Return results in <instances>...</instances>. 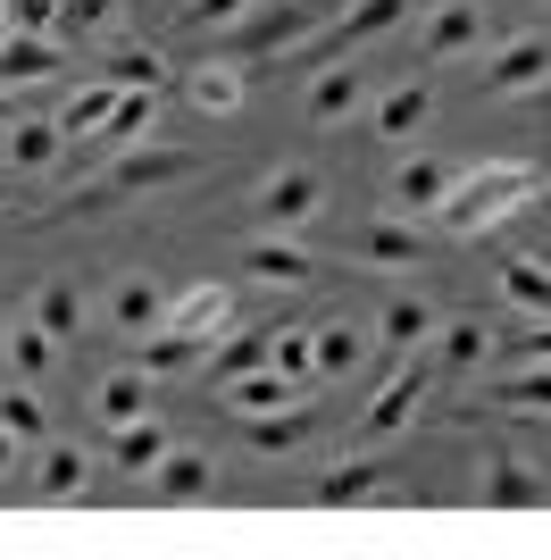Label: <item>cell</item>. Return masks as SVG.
Here are the masks:
<instances>
[{
	"instance_id": "cell-1",
	"label": "cell",
	"mask_w": 551,
	"mask_h": 560,
	"mask_svg": "<svg viewBox=\"0 0 551 560\" xmlns=\"http://www.w3.org/2000/svg\"><path fill=\"white\" fill-rule=\"evenodd\" d=\"M535 192H543V176H535L527 160H484V167H468V176L443 192L435 218H443V234H459V243H468V234H493L502 218H518Z\"/></svg>"
},
{
	"instance_id": "cell-2",
	"label": "cell",
	"mask_w": 551,
	"mask_h": 560,
	"mask_svg": "<svg viewBox=\"0 0 551 560\" xmlns=\"http://www.w3.org/2000/svg\"><path fill=\"white\" fill-rule=\"evenodd\" d=\"M326 18H335V0H259V9H243V18H234V34H226V50H218V59H243V68H251V59H284V50H301L309 43V34H326Z\"/></svg>"
},
{
	"instance_id": "cell-3",
	"label": "cell",
	"mask_w": 551,
	"mask_h": 560,
	"mask_svg": "<svg viewBox=\"0 0 551 560\" xmlns=\"http://www.w3.org/2000/svg\"><path fill=\"white\" fill-rule=\"evenodd\" d=\"M184 176H201V151H160V142H134V151L109 167V192H160V185H184Z\"/></svg>"
},
{
	"instance_id": "cell-4",
	"label": "cell",
	"mask_w": 551,
	"mask_h": 560,
	"mask_svg": "<svg viewBox=\"0 0 551 560\" xmlns=\"http://www.w3.org/2000/svg\"><path fill=\"white\" fill-rule=\"evenodd\" d=\"M418 394H426V369L418 360H401V369L376 385V401H367V419H360V444H385V435H401L418 410Z\"/></svg>"
},
{
	"instance_id": "cell-5",
	"label": "cell",
	"mask_w": 551,
	"mask_h": 560,
	"mask_svg": "<svg viewBox=\"0 0 551 560\" xmlns=\"http://www.w3.org/2000/svg\"><path fill=\"white\" fill-rule=\"evenodd\" d=\"M318 201H326V185L309 167H276L268 185H259V226L284 234V226H301V218H318Z\"/></svg>"
},
{
	"instance_id": "cell-6",
	"label": "cell",
	"mask_w": 551,
	"mask_h": 560,
	"mask_svg": "<svg viewBox=\"0 0 551 560\" xmlns=\"http://www.w3.org/2000/svg\"><path fill=\"white\" fill-rule=\"evenodd\" d=\"M477 84H484V93H535V84H551V43H543V34H518V43H502L493 59H484Z\"/></svg>"
},
{
	"instance_id": "cell-7",
	"label": "cell",
	"mask_w": 551,
	"mask_h": 560,
	"mask_svg": "<svg viewBox=\"0 0 551 560\" xmlns=\"http://www.w3.org/2000/svg\"><path fill=\"white\" fill-rule=\"evenodd\" d=\"M243 93H251V68H243V59H201V68L184 75V101L201 117H234Z\"/></svg>"
},
{
	"instance_id": "cell-8",
	"label": "cell",
	"mask_w": 551,
	"mask_h": 560,
	"mask_svg": "<svg viewBox=\"0 0 551 560\" xmlns=\"http://www.w3.org/2000/svg\"><path fill=\"white\" fill-rule=\"evenodd\" d=\"M226 284H184V293H176V302H167V318H160V327H176V335H192V343H209V351H218V335H226Z\"/></svg>"
},
{
	"instance_id": "cell-9",
	"label": "cell",
	"mask_w": 551,
	"mask_h": 560,
	"mask_svg": "<svg viewBox=\"0 0 551 560\" xmlns=\"http://www.w3.org/2000/svg\"><path fill=\"white\" fill-rule=\"evenodd\" d=\"M68 68V50L50 43V34H9V43H0V84H9V93H17V84H50V75Z\"/></svg>"
},
{
	"instance_id": "cell-10",
	"label": "cell",
	"mask_w": 551,
	"mask_h": 560,
	"mask_svg": "<svg viewBox=\"0 0 551 560\" xmlns=\"http://www.w3.org/2000/svg\"><path fill=\"white\" fill-rule=\"evenodd\" d=\"M218 394H226L234 410H243V419H259V410H293V401L309 394V385H293V376H284V369H268V360H259V369L226 376V385H218Z\"/></svg>"
},
{
	"instance_id": "cell-11",
	"label": "cell",
	"mask_w": 551,
	"mask_h": 560,
	"mask_svg": "<svg viewBox=\"0 0 551 560\" xmlns=\"http://www.w3.org/2000/svg\"><path fill=\"white\" fill-rule=\"evenodd\" d=\"M452 185H459V167H452V160H410L401 176H392V210H401V218H435Z\"/></svg>"
},
{
	"instance_id": "cell-12",
	"label": "cell",
	"mask_w": 551,
	"mask_h": 560,
	"mask_svg": "<svg viewBox=\"0 0 551 560\" xmlns=\"http://www.w3.org/2000/svg\"><path fill=\"white\" fill-rule=\"evenodd\" d=\"M484 511H543V477H535L518 452H493V468H484Z\"/></svg>"
},
{
	"instance_id": "cell-13",
	"label": "cell",
	"mask_w": 551,
	"mask_h": 560,
	"mask_svg": "<svg viewBox=\"0 0 551 560\" xmlns=\"http://www.w3.org/2000/svg\"><path fill=\"white\" fill-rule=\"evenodd\" d=\"M243 268H251L259 284H284V293H301V284L318 277V259L301 252V243H284V234H259L251 252H243Z\"/></svg>"
},
{
	"instance_id": "cell-14",
	"label": "cell",
	"mask_w": 551,
	"mask_h": 560,
	"mask_svg": "<svg viewBox=\"0 0 551 560\" xmlns=\"http://www.w3.org/2000/svg\"><path fill=\"white\" fill-rule=\"evenodd\" d=\"M484 34V18H477V0H443L435 18H426V34H418V59H459V50Z\"/></svg>"
},
{
	"instance_id": "cell-15",
	"label": "cell",
	"mask_w": 551,
	"mask_h": 560,
	"mask_svg": "<svg viewBox=\"0 0 551 560\" xmlns=\"http://www.w3.org/2000/svg\"><path fill=\"white\" fill-rule=\"evenodd\" d=\"M360 101H367V84H360V68H351V59H335V68L309 75V117H318V126H343Z\"/></svg>"
},
{
	"instance_id": "cell-16",
	"label": "cell",
	"mask_w": 551,
	"mask_h": 560,
	"mask_svg": "<svg viewBox=\"0 0 551 560\" xmlns=\"http://www.w3.org/2000/svg\"><path fill=\"white\" fill-rule=\"evenodd\" d=\"M151 493H160V502H201L209 493V452H176L167 444L160 468H151Z\"/></svg>"
},
{
	"instance_id": "cell-17",
	"label": "cell",
	"mask_w": 551,
	"mask_h": 560,
	"mask_svg": "<svg viewBox=\"0 0 551 560\" xmlns=\"http://www.w3.org/2000/svg\"><path fill=\"white\" fill-rule=\"evenodd\" d=\"M160 318H167V293H160L151 277H126V284L109 293V327H126V335H151Z\"/></svg>"
},
{
	"instance_id": "cell-18",
	"label": "cell",
	"mask_w": 551,
	"mask_h": 560,
	"mask_svg": "<svg viewBox=\"0 0 551 560\" xmlns=\"http://www.w3.org/2000/svg\"><path fill=\"white\" fill-rule=\"evenodd\" d=\"M392 493V477H385V460H351V468H335L318 486V502L326 511H351V502H385Z\"/></svg>"
},
{
	"instance_id": "cell-19",
	"label": "cell",
	"mask_w": 551,
	"mask_h": 560,
	"mask_svg": "<svg viewBox=\"0 0 551 560\" xmlns=\"http://www.w3.org/2000/svg\"><path fill=\"white\" fill-rule=\"evenodd\" d=\"M59 151H68V126H59V117H17V126H9V167H50Z\"/></svg>"
},
{
	"instance_id": "cell-20",
	"label": "cell",
	"mask_w": 551,
	"mask_h": 560,
	"mask_svg": "<svg viewBox=\"0 0 551 560\" xmlns=\"http://www.w3.org/2000/svg\"><path fill=\"white\" fill-rule=\"evenodd\" d=\"M309 335H318V376H351L367 360V335L351 318H309Z\"/></svg>"
},
{
	"instance_id": "cell-21",
	"label": "cell",
	"mask_w": 551,
	"mask_h": 560,
	"mask_svg": "<svg viewBox=\"0 0 551 560\" xmlns=\"http://www.w3.org/2000/svg\"><path fill=\"white\" fill-rule=\"evenodd\" d=\"M276 351V327H243V335H218V351H209V385H226V376L259 369Z\"/></svg>"
},
{
	"instance_id": "cell-22",
	"label": "cell",
	"mask_w": 551,
	"mask_h": 560,
	"mask_svg": "<svg viewBox=\"0 0 551 560\" xmlns=\"http://www.w3.org/2000/svg\"><path fill=\"white\" fill-rule=\"evenodd\" d=\"M426 109H435V93H426V84L410 75V84H392V93L376 101V135H392V142L418 135V126H426Z\"/></svg>"
},
{
	"instance_id": "cell-23",
	"label": "cell",
	"mask_w": 551,
	"mask_h": 560,
	"mask_svg": "<svg viewBox=\"0 0 551 560\" xmlns=\"http://www.w3.org/2000/svg\"><path fill=\"white\" fill-rule=\"evenodd\" d=\"M484 401H493V410H543V419H551V360H527V369L502 376Z\"/></svg>"
},
{
	"instance_id": "cell-24",
	"label": "cell",
	"mask_w": 551,
	"mask_h": 560,
	"mask_svg": "<svg viewBox=\"0 0 551 560\" xmlns=\"http://www.w3.org/2000/svg\"><path fill=\"white\" fill-rule=\"evenodd\" d=\"M360 252L376 259V268H410V259H426V243H418L410 218H385V226H367V234H360Z\"/></svg>"
},
{
	"instance_id": "cell-25",
	"label": "cell",
	"mask_w": 551,
	"mask_h": 560,
	"mask_svg": "<svg viewBox=\"0 0 551 560\" xmlns=\"http://www.w3.org/2000/svg\"><path fill=\"white\" fill-rule=\"evenodd\" d=\"M50 351H59V335H50L43 318H9V369H17L25 385L50 369Z\"/></svg>"
},
{
	"instance_id": "cell-26",
	"label": "cell",
	"mask_w": 551,
	"mask_h": 560,
	"mask_svg": "<svg viewBox=\"0 0 551 560\" xmlns=\"http://www.w3.org/2000/svg\"><path fill=\"white\" fill-rule=\"evenodd\" d=\"M376 335H385V351H401V360H410V351L435 335V310L418 302V293H401V302L385 310V327H376Z\"/></svg>"
},
{
	"instance_id": "cell-27",
	"label": "cell",
	"mask_w": 551,
	"mask_h": 560,
	"mask_svg": "<svg viewBox=\"0 0 551 560\" xmlns=\"http://www.w3.org/2000/svg\"><path fill=\"white\" fill-rule=\"evenodd\" d=\"M192 360H209V343H192V335H176V327L142 335V376H176V369H192Z\"/></svg>"
},
{
	"instance_id": "cell-28",
	"label": "cell",
	"mask_w": 551,
	"mask_h": 560,
	"mask_svg": "<svg viewBox=\"0 0 551 560\" xmlns=\"http://www.w3.org/2000/svg\"><path fill=\"white\" fill-rule=\"evenodd\" d=\"M502 293L518 310H543V318H551V268H535V252H509L502 259Z\"/></svg>"
},
{
	"instance_id": "cell-29",
	"label": "cell",
	"mask_w": 551,
	"mask_h": 560,
	"mask_svg": "<svg viewBox=\"0 0 551 560\" xmlns=\"http://www.w3.org/2000/svg\"><path fill=\"white\" fill-rule=\"evenodd\" d=\"M160 452H167V427H160V419H126V427H117V452H109V460L142 477V468H160Z\"/></svg>"
},
{
	"instance_id": "cell-30",
	"label": "cell",
	"mask_w": 551,
	"mask_h": 560,
	"mask_svg": "<svg viewBox=\"0 0 551 560\" xmlns=\"http://www.w3.org/2000/svg\"><path fill=\"white\" fill-rule=\"evenodd\" d=\"M109 109H117V84H109V75H101V84H84V93H68V109H59L68 142H75V135H101V126H109Z\"/></svg>"
},
{
	"instance_id": "cell-31",
	"label": "cell",
	"mask_w": 551,
	"mask_h": 560,
	"mask_svg": "<svg viewBox=\"0 0 551 560\" xmlns=\"http://www.w3.org/2000/svg\"><path fill=\"white\" fill-rule=\"evenodd\" d=\"M268 369H284L293 385H309V376H318V335H309V327H276Z\"/></svg>"
},
{
	"instance_id": "cell-32",
	"label": "cell",
	"mask_w": 551,
	"mask_h": 560,
	"mask_svg": "<svg viewBox=\"0 0 551 560\" xmlns=\"http://www.w3.org/2000/svg\"><path fill=\"white\" fill-rule=\"evenodd\" d=\"M109 84H117V93H160V50H151V43H126L109 59Z\"/></svg>"
},
{
	"instance_id": "cell-33",
	"label": "cell",
	"mask_w": 551,
	"mask_h": 560,
	"mask_svg": "<svg viewBox=\"0 0 551 560\" xmlns=\"http://www.w3.org/2000/svg\"><path fill=\"white\" fill-rule=\"evenodd\" d=\"M0 427H9L17 444H43V427H50V419H43V401H34V385H25V376L0 394Z\"/></svg>"
},
{
	"instance_id": "cell-34",
	"label": "cell",
	"mask_w": 551,
	"mask_h": 560,
	"mask_svg": "<svg viewBox=\"0 0 551 560\" xmlns=\"http://www.w3.org/2000/svg\"><path fill=\"white\" fill-rule=\"evenodd\" d=\"M34 318H43V327L68 343V335L84 327V293H75V284H43V293H34Z\"/></svg>"
},
{
	"instance_id": "cell-35",
	"label": "cell",
	"mask_w": 551,
	"mask_h": 560,
	"mask_svg": "<svg viewBox=\"0 0 551 560\" xmlns=\"http://www.w3.org/2000/svg\"><path fill=\"white\" fill-rule=\"evenodd\" d=\"M484 360H493V335L477 327V318H459V327H443V369H484Z\"/></svg>"
},
{
	"instance_id": "cell-36",
	"label": "cell",
	"mask_w": 551,
	"mask_h": 560,
	"mask_svg": "<svg viewBox=\"0 0 551 560\" xmlns=\"http://www.w3.org/2000/svg\"><path fill=\"white\" fill-rule=\"evenodd\" d=\"M151 126H160V101H151V93H117V109H109V126H101V135L151 142Z\"/></svg>"
},
{
	"instance_id": "cell-37",
	"label": "cell",
	"mask_w": 551,
	"mask_h": 560,
	"mask_svg": "<svg viewBox=\"0 0 551 560\" xmlns=\"http://www.w3.org/2000/svg\"><path fill=\"white\" fill-rule=\"evenodd\" d=\"M101 419L109 427H126V419H142V369H117V376H101Z\"/></svg>"
},
{
	"instance_id": "cell-38",
	"label": "cell",
	"mask_w": 551,
	"mask_h": 560,
	"mask_svg": "<svg viewBox=\"0 0 551 560\" xmlns=\"http://www.w3.org/2000/svg\"><path fill=\"white\" fill-rule=\"evenodd\" d=\"M34 493H43V502H75V493H84V452H43Z\"/></svg>"
},
{
	"instance_id": "cell-39",
	"label": "cell",
	"mask_w": 551,
	"mask_h": 560,
	"mask_svg": "<svg viewBox=\"0 0 551 560\" xmlns=\"http://www.w3.org/2000/svg\"><path fill=\"white\" fill-rule=\"evenodd\" d=\"M301 435H309V410H301V401H293V410H259V419H251V444L259 452H293Z\"/></svg>"
},
{
	"instance_id": "cell-40",
	"label": "cell",
	"mask_w": 551,
	"mask_h": 560,
	"mask_svg": "<svg viewBox=\"0 0 551 560\" xmlns=\"http://www.w3.org/2000/svg\"><path fill=\"white\" fill-rule=\"evenodd\" d=\"M117 18V0H59V34H101Z\"/></svg>"
},
{
	"instance_id": "cell-41",
	"label": "cell",
	"mask_w": 551,
	"mask_h": 560,
	"mask_svg": "<svg viewBox=\"0 0 551 560\" xmlns=\"http://www.w3.org/2000/svg\"><path fill=\"white\" fill-rule=\"evenodd\" d=\"M243 9H259V0H184V18H192V25H234Z\"/></svg>"
},
{
	"instance_id": "cell-42",
	"label": "cell",
	"mask_w": 551,
	"mask_h": 560,
	"mask_svg": "<svg viewBox=\"0 0 551 560\" xmlns=\"http://www.w3.org/2000/svg\"><path fill=\"white\" fill-rule=\"evenodd\" d=\"M9 18H17L25 34H50V25H59V0H17V9H9Z\"/></svg>"
},
{
	"instance_id": "cell-43",
	"label": "cell",
	"mask_w": 551,
	"mask_h": 560,
	"mask_svg": "<svg viewBox=\"0 0 551 560\" xmlns=\"http://www.w3.org/2000/svg\"><path fill=\"white\" fill-rule=\"evenodd\" d=\"M509 351H518V360H551V327H518Z\"/></svg>"
},
{
	"instance_id": "cell-44",
	"label": "cell",
	"mask_w": 551,
	"mask_h": 560,
	"mask_svg": "<svg viewBox=\"0 0 551 560\" xmlns=\"http://www.w3.org/2000/svg\"><path fill=\"white\" fill-rule=\"evenodd\" d=\"M9 460H17V435H9V427H0V477H9Z\"/></svg>"
},
{
	"instance_id": "cell-45",
	"label": "cell",
	"mask_w": 551,
	"mask_h": 560,
	"mask_svg": "<svg viewBox=\"0 0 551 560\" xmlns=\"http://www.w3.org/2000/svg\"><path fill=\"white\" fill-rule=\"evenodd\" d=\"M0 126H17V93L9 84H0Z\"/></svg>"
},
{
	"instance_id": "cell-46",
	"label": "cell",
	"mask_w": 551,
	"mask_h": 560,
	"mask_svg": "<svg viewBox=\"0 0 551 560\" xmlns=\"http://www.w3.org/2000/svg\"><path fill=\"white\" fill-rule=\"evenodd\" d=\"M9 34H17V18H9V0H0V43H9Z\"/></svg>"
},
{
	"instance_id": "cell-47",
	"label": "cell",
	"mask_w": 551,
	"mask_h": 560,
	"mask_svg": "<svg viewBox=\"0 0 551 560\" xmlns=\"http://www.w3.org/2000/svg\"><path fill=\"white\" fill-rule=\"evenodd\" d=\"M335 9H343V0H335Z\"/></svg>"
},
{
	"instance_id": "cell-48",
	"label": "cell",
	"mask_w": 551,
	"mask_h": 560,
	"mask_svg": "<svg viewBox=\"0 0 551 560\" xmlns=\"http://www.w3.org/2000/svg\"><path fill=\"white\" fill-rule=\"evenodd\" d=\"M543 185H551V176H543Z\"/></svg>"
}]
</instances>
